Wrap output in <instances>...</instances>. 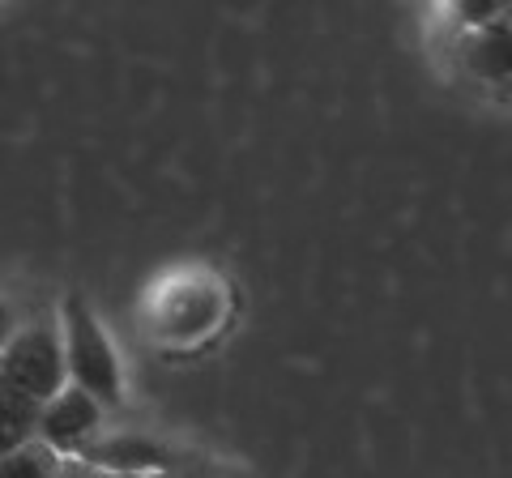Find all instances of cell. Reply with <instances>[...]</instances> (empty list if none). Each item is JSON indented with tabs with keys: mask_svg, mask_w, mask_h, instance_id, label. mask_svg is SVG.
<instances>
[{
	"mask_svg": "<svg viewBox=\"0 0 512 478\" xmlns=\"http://www.w3.org/2000/svg\"><path fill=\"white\" fill-rule=\"evenodd\" d=\"M60 342H64V368H69V380L82 385L90 397L111 410L124 402V368L120 355L111 346L103 321L94 316V308L82 295H69L60 308Z\"/></svg>",
	"mask_w": 512,
	"mask_h": 478,
	"instance_id": "cell-1",
	"label": "cell"
},
{
	"mask_svg": "<svg viewBox=\"0 0 512 478\" xmlns=\"http://www.w3.org/2000/svg\"><path fill=\"white\" fill-rule=\"evenodd\" d=\"M0 380L18 389L30 402H47L56 389L69 385V368H64V342L60 321H22L0 346Z\"/></svg>",
	"mask_w": 512,
	"mask_h": 478,
	"instance_id": "cell-2",
	"label": "cell"
},
{
	"mask_svg": "<svg viewBox=\"0 0 512 478\" xmlns=\"http://www.w3.org/2000/svg\"><path fill=\"white\" fill-rule=\"evenodd\" d=\"M103 414H107V406L99 397H90L82 385L69 380V385L56 389L47 402H39L35 440H43L47 449L60 453V457H73L103 432Z\"/></svg>",
	"mask_w": 512,
	"mask_h": 478,
	"instance_id": "cell-3",
	"label": "cell"
},
{
	"mask_svg": "<svg viewBox=\"0 0 512 478\" xmlns=\"http://www.w3.org/2000/svg\"><path fill=\"white\" fill-rule=\"evenodd\" d=\"M227 312V278L188 274L175 282V308H163V329L171 342H205L227 325Z\"/></svg>",
	"mask_w": 512,
	"mask_h": 478,
	"instance_id": "cell-4",
	"label": "cell"
},
{
	"mask_svg": "<svg viewBox=\"0 0 512 478\" xmlns=\"http://www.w3.org/2000/svg\"><path fill=\"white\" fill-rule=\"evenodd\" d=\"M77 457L86 461H99L107 470H124V474H167L171 470V449L154 436H141V432H116V436H94L90 444Z\"/></svg>",
	"mask_w": 512,
	"mask_h": 478,
	"instance_id": "cell-5",
	"label": "cell"
},
{
	"mask_svg": "<svg viewBox=\"0 0 512 478\" xmlns=\"http://www.w3.org/2000/svg\"><path fill=\"white\" fill-rule=\"evenodd\" d=\"M431 13H436V26L448 39L470 35V30H483L491 22H500L512 13V0H431Z\"/></svg>",
	"mask_w": 512,
	"mask_h": 478,
	"instance_id": "cell-6",
	"label": "cell"
},
{
	"mask_svg": "<svg viewBox=\"0 0 512 478\" xmlns=\"http://www.w3.org/2000/svg\"><path fill=\"white\" fill-rule=\"evenodd\" d=\"M56 470H60V453H52L35 436L0 457V478H56Z\"/></svg>",
	"mask_w": 512,
	"mask_h": 478,
	"instance_id": "cell-7",
	"label": "cell"
},
{
	"mask_svg": "<svg viewBox=\"0 0 512 478\" xmlns=\"http://www.w3.org/2000/svg\"><path fill=\"white\" fill-rule=\"evenodd\" d=\"M56 478H146V474H124V470H107L99 461H86V457H60V470ZM158 478V474H154Z\"/></svg>",
	"mask_w": 512,
	"mask_h": 478,
	"instance_id": "cell-8",
	"label": "cell"
},
{
	"mask_svg": "<svg viewBox=\"0 0 512 478\" xmlns=\"http://www.w3.org/2000/svg\"><path fill=\"white\" fill-rule=\"evenodd\" d=\"M18 325H22V321H18V312H13V308L5 304V299H0V346L9 342V333L18 329Z\"/></svg>",
	"mask_w": 512,
	"mask_h": 478,
	"instance_id": "cell-9",
	"label": "cell"
},
{
	"mask_svg": "<svg viewBox=\"0 0 512 478\" xmlns=\"http://www.w3.org/2000/svg\"><path fill=\"white\" fill-rule=\"evenodd\" d=\"M22 440H26V436H13V432H5V427H0V457H5L9 449H18Z\"/></svg>",
	"mask_w": 512,
	"mask_h": 478,
	"instance_id": "cell-10",
	"label": "cell"
},
{
	"mask_svg": "<svg viewBox=\"0 0 512 478\" xmlns=\"http://www.w3.org/2000/svg\"><path fill=\"white\" fill-rule=\"evenodd\" d=\"M158 478H163V474H158Z\"/></svg>",
	"mask_w": 512,
	"mask_h": 478,
	"instance_id": "cell-11",
	"label": "cell"
}]
</instances>
